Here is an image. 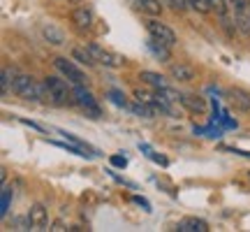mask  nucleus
<instances>
[{"mask_svg":"<svg viewBox=\"0 0 250 232\" xmlns=\"http://www.w3.org/2000/svg\"><path fill=\"white\" fill-rule=\"evenodd\" d=\"M44 91H46V100L56 105V107H70V105H77L74 102V86L65 77H56V74H49L44 77Z\"/></svg>","mask_w":250,"mask_h":232,"instance_id":"obj_1","label":"nucleus"},{"mask_svg":"<svg viewBox=\"0 0 250 232\" xmlns=\"http://www.w3.org/2000/svg\"><path fill=\"white\" fill-rule=\"evenodd\" d=\"M12 93H14L17 98L26 100V102H40L42 98H46L44 81L37 84L30 74H17V77H14V84H12Z\"/></svg>","mask_w":250,"mask_h":232,"instance_id":"obj_2","label":"nucleus"},{"mask_svg":"<svg viewBox=\"0 0 250 232\" xmlns=\"http://www.w3.org/2000/svg\"><path fill=\"white\" fill-rule=\"evenodd\" d=\"M54 68L58 70V74H62L65 79L70 81L72 86H79V84H86V74L81 70L74 58H65V56H58L54 58Z\"/></svg>","mask_w":250,"mask_h":232,"instance_id":"obj_3","label":"nucleus"},{"mask_svg":"<svg viewBox=\"0 0 250 232\" xmlns=\"http://www.w3.org/2000/svg\"><path fill=\"white\" fill-rule=\"evenodd\" d=\"M74 102H77V105H79V107L83 109L90 118H100V116H102V109H100L98 100L93 98V93H90L83 84L74 86Z\"/></svg>","mask_w":250,"mask_h":232,"instance_id":"obj_4","label":"nucleus"},{"mask_svg":"<svg viewBox=\"0 0 250 232\" xmlns=\"http://www.w3.org/2000/svg\"><path fill=\"white\" fill-rule=\"evenodd\" d=\"M88 51L93 56H95V61L102 63L104 68H123L125 65V56H118L114 54V51H109V49H104V46H100L98 42H88Z\"/></svg>","mask_w":250,"mask_h":232,"instance_id":"obj_5","label":"nucleus"},{"mask_svg":"<svg viewBox=\"0 0 250 232\" xmlns=\"http://www.w3.org/2000/svg\"><path fill=\"white\" fill-rule=\"evenodd\" d=\"M146 30H148V35L151 37L160 40L162 45H167V46L176 45V33H174L167 23L158 21V19H148V21H146Z\"/></svg>","mask_w":250,"mask_h":232,"instance_id":"obj_6","label":"nucleus"},{"mask_svg":"<svg viewBox=\"0 0 250 232\" xmlns=\"http://www.w3.org/2000/svg\"><path fill=\"white\" fill-rule=\"evenodd\" d=\"M28 221H30V230H49V209L42 202H35L28 209Z\"/></svg>","mask_w":250,"mask_h":232,"instance_id":"obj_7","label":"nucleus"},{"mask_svg":"<svg viewBox=\"0 0 250 232\" xmlns=\"http://www.w3.org/2000/svg\"><path fill=\"white\" fill-rule=\"evenodd\" d=\"M227 100H229V105L234 109H239V112H250V93L246 89H239V86H232V89H227Z\"/></svg>","mask_w":250,"mask_h":232,"instance_id":"obj_8","label":"nucleus"},{"mask_svg":"<svg viewBox=\"0 0 250 232\" xmlns=\"http://www.w3.org/2000/svg\"><path fill=\"white\" fill-rule=\"evenodd\" d=\"M181 105L190 112V114H206V98L204 95H197V93H181Z\"/></svg>","mask_w":250,"mask_h":232,"instance_id":"obj_9","label":"nucleus"},{"mask_svg":"<svg viewBox=\"0 0 250 232\" xmlns=\"http://www.w3.org/2000/svg\"><path fill=\"white\" fill-rule=\"evenodd\" d=\"M72 23L79 33H88L93 28V12L88 7H77L72 12Z\"/></svg>","mask_w":250,"mask_h":232,"instance_id":"obj_10","label":"nucleus"},{"mask_svg":"<svg viewBox=\"0 0 250 232\" xmlns=\"http://www.w3.org/2000/svg\"><path fill=\"white\" fill-rule=\"evenodd\" d=\"M40 33H42V37H44V42H49V45H54V46L65 45V33H62L56 23H42Z\"/></svg>","mask_w":250,"mask_h":232,"instance_id":"obj_11","label":"nucleus"},{"mask_svg":"<svg viewBox=\"0 0 250 232\" xmlns=\"http://www.w3.org/2000/svg\"><path fill=\"white\" fill-rule=\"evenodd\" d=\"M176 230L179 232H208V223H206L204 218H197V216H188L183 221L176 223Z\"/></svg>","mask_w":250,"mask_h":232,"instance_id":"obj_12","label":"nucleus"},{"mask_svg":"<svg viewBox=\"0 0 250 232\" xmlns=\"http://www.w3.org/2000/svg\"><path fill=\"white\" fill-rule=\"evenodd\" d=\"M146 46H148V51H151L158 61H162V63H169L171 61V46H167V45H162L160 40H155V37H151L148 35V42H146Z\"/></svg>","mask_w":250,"mask_h":232,"instance_id":"obj_13","label":"nucleus"},{"mask_svg":"<svg viewBox=\"0 0 250 232\" xmlns=\"http://www.w3.org/2000/svg\"><path fill=\"white\" fill-rule=\"evenodd\" d=\"M169 77L176 81H192L195 70L190 65H183V63H174V65H169Z\"/></svg>","mask_w":250,"mask_h":232,"instance_id":"obj_14","label":"nucleus"},{"mask_svg":"<svg viewBox=\"0 0 250 232\" xmlns=\"http://www.w3.org/2000/svg\"><path fill=\"white\" fill-rule=\"evenodd\" d=\"M134 5L139 12L148 14V17H160L162 14V5L160 0H134Z\"/></svg>","mask_w":250,"mask_h":232,"instance_id":"obj_15","label":"nucleus"},{"mask_svg":"<svg viewBox=\"0 0 250 232\" xmlns=\"http://www.w3.org/2000/svg\"><path fill=\"white\" fill-rule=\"evenodd\" d=\"M72 58L79 63V65H86V68H93V65L98 63V61H95V56L88 51V46H86V49H81V46L72 49Z\"/></svg>","mask_w":250,"mask_h":232,"instance_id":"obj_16","label":"nucleus"},{"mask_svg":"<svg viewBox=\"0 0 250 232\" xmlns=\"http://www.w3.org/2000/svg\"><path fill=\"white\" fill-rule=\"evenodd\" d=\"M139 79H142L144 84L153 86V89H167V81H165V77H162V74H155V72L144 70L142 74H139Z\"/></svg>","mask_w":250,"mask_h":232,"instance_id":"obj_17","label":"nucleus"},{"mask_svg":"<svg viewBox=\"0 0 250 232\" xmlns=\"http://www.w3.org/2000/svg\"><path fill=\"white\" fill-rule=\"evenodd\" d=\"M229 5V14L234 17H243V14H250V0H227Z\"/></svg>","mask_w":250,"mask_h":232,"instance_id":"obj_18","label":"nucleus"},{"mask_svg":"<svg viewBox=\"0 0 250 232\" xmlns=\"http://www.w3.org/2000/svg\"><path fill=\"white\" fill-rule=\"evenodd\" d=\"M14 77L17 72L9 70V68H2V74H0V89H2V95L12 93V84H14Z\"/></svg>","mask_w":250,"mask_h":232,"instance_id":"obj_19","label":"nucleus"},{"mask_svg":"<svg viewBox=\"0 0 250 232\" xmlns=\"http://www.w3.org/2000/svg\"><path fill=\"white\" fill-rule=\"evenodd\" d=\"M54 146H61V149H67V153H74V156H79V158H95L90 151H86V149H81V146H77V144L72 142V144H67V142H51Z\"/></svg>","mask_w":250,"mask_h":232,"instance_id":"obj_20","label":"nucleus"},{"mask_svg":"<svg viewBox=\"0 0 250 232\" xmlns=\"http://www.w3.org/2000/svg\"><path fill=\"white\" fill-rule=\"evenodd\" d=\"M208 2H211V9H213L220 19H225L227 14H229V5H227V0H208Z\"/></svg>","mask_w":250,"mask_h":232,"instance_id":"obj_21","label":"nucleus"},{"mask_svg":"<svg viewBox=\"0 0 250 232\" xmlns=\"http://www.w3.org/2000/svg\"><path fill=\"white\" fill-rule=\"evenodd\" d=\"M62 135H65V139H67V142H74L77 146H81V149H86V151H90L93 156H100V153L95 151V149H93V146H90L88 142H83V139H79V137H74L72 133H62Z\"/></svg>","mask_w":250,"mask_h":232,"instance_id":"obj_22","label":"nucleus"},{"mask_svg":"<svg viewBox=\"0 0 250 232\" xmlns=\"http://www.w3.org/2000/svg\"><path fill=\"white\" fill-rule=\"evenodd\" d=\"M188 2H190V7L195 9V12H199V14H208V12H213L208 0H188Z\"/></svg>","mask_w":250,"mask_h":232,"instance_id":"obj_23","label":"nucleus"},{"mask_svg":"<svg viewBox=\"0 0 250 232\" xmlns=\"http://www.w3.org/2000/svg\"><path fill=\"white\" fill-rule=\"evenodd\" d=\"M107 95H109V98H111V102H114V105H118V107H130V105H127V100H125V95H123V93H118V91H109Z\"/></svg>","mask_w":250,"mask_h":232,"instance_id":"obj_24","label":"nucleus"},{"mask_svg":"<svg viewBox=\"0 0 250 232\" xmlns=\"http://www.w3.org/2000/svg\"><path fill=\"white\" fill-rule=\"evenodd\" d=\"M167 5H171V9H176V12H186L190 7L188 0H167Z\"/></svg>","mask_w":250,"mask_h":232,"instance_id":"obj_25","label":"nucleus"},{"mask_svg":"<svg viewBox=\"0 0 250 232\" xmlns=\"http://www.w3.org/2000/svg\"><path fill=\"white\" fill-rule=\"evenodd\" d=\"M7 205H9V188H2V209H0L2 218L7 216Z\"/></svg>","mask_w":250,"mask_h":232,"instance_id":"obj_26","label":"nucleus"},{"mask_svg":"<svg viewBox=\"0 0 250 232\" xmlns=\"http://www.w3.org/2000/svg\"><path fill=\"white\" fill-rule=\"evenodd\" d=\"M111 165L114 167H127V158L125 156H111Z\"/></svg>","mask_w":250,"mask_h":232,"instance_id":"obj_27","label":"nucleus"},{"mask_svg":"<svg viewBox=\"0 0 250 232\" xmlns=\"http://www.w3.org/2000/svg\"><path fill=\"white\" fill-rule=\"evenodd\" d=\"M134 202H137V205H142L144 209H146V211H151V205H148V202H146V200H144V197H139V195H134Z\"/></svg>","mask_w":250,"mask_h":232,"instance_id":"obj_28","label":"nucleus"},{"mask_svg":"<svg viewBox=\"0 0 250 232\" xmlns=\"http://www.w3.org/2000/svg\"><path fill=\"white\" fill-rule=\"evenodd\" d=\"M49 230H54V232H61V230H67V228H65V223H62V221H54V225H51Z\"/></svg>","mask_w":250,"mask_h":232,"instance_id":"obj_29","label":"nucleus"},{"mask_svg":"<svg viewBox=\"0 0 250 232\" xmlns=\"http://www.w3.org/2000/svg\"><path fill=\"white\" fill-rule=\"evenodd\" d=\"M21 123H26V125H30V128H35V130H42V133H44V128H42V125H37V123H33V121H26V118H23Z\"/></svg>","mask_w":250,"mask_h":232,"instance_id":"obj_30","label":"nucleus"}]
</instances>
